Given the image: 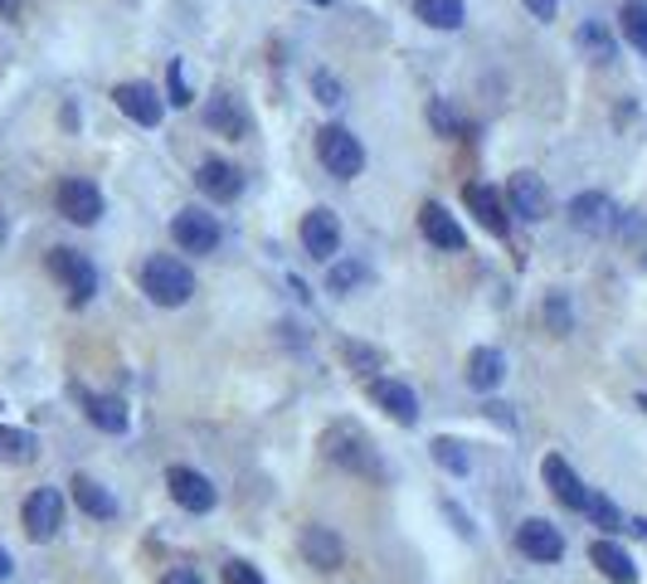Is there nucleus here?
Wrapping results in <instances>:
<instances>
[{
	"mask_svg": "<svg viewBox=\"0 0 647 584\" xmlns=\"http://www.w3.org/2000/svg\"><path fill=\"white\" fill-rule=\"evenodd\" d=\"M322 448H326V458H332L336 468H346V473H356V478H390V468L380 463V453H375V443L366 438V429H360V424H350V419L332 424L326 438H322Z\"/></svg>",
	"mask_w": 647,
	"mask_h": 584,
	"instance_id": "f257e3e1",
	"label": "nucleus"
},
{
	"mask_svg": "<svg viewBox=\"0 0 647 584\" xmlns=\"http://www.w3.org/2000/svg\"><path fill=\"white\" fill-rule=\"evenodd\" d=\"M136 278H142V292L156 302V307H186V302L196 297V273L170 254H152Z\"/></svg>",
	"mask_w": 647,
	"mask_h": 584,
	"instance_id": "f03ea898",
	"label": "nucleus"
},
{
	"mask_svg": "<svg viewBox=\"0 0 647 584\" xmlns=\"http://www.w3.org/2000/svg\"><path fill=\"white\" fill-rule=\"evenodd\" d=\"M49 273L64 283V292H68V302L74 307H88V302L98 297V268H93V258L88 254H78V249H49Z\"/></svg>",
	"mask_w": 647,
	"mask_h": 584,
	"instance_id": "7ed1b4c3",
	"label": "nucleus"
},
{
	"mask_svg": "<svg viewBox=\"0 0 647 584\" xmlns=\"http://www.w3.org/2000/svg\"><path fill=\"white\" fill-rule=\"evenodd\" d=\"M316 161L336 176V181H356L366 171V146L350 137L346 127H322L316 132Z\"/></svg>",
	"mask_w": 647,
	"mask_h": 584,
	"instance_id": "20e7f679",
	"label": "nucleus"
},
{
	"mask_svg": "<svg viewBox=\"0 0 647 584\" xmlns=\"http://www.w3.org/2000/svg\"><path fill=\"white\" fill-rule=\"evenodd\" d=\"M170 239L180 244V254H214L220 249V220L204 215L200 205H186L170 220Z\"/></svg>",
	"mask_w": 647,
	"mask_h": 584,
	"instance_id": "39448f33",
	"label": "nucleus"
},
{
	"mask_svg": "<svg viewBox=\"0 0 647 584\" xmlns=\"http://www.w3.org/2000/svg\"><path fill=\"white\" fill-rule=\"evenodd\" d=\"M25 536L30 541H54L59 536V526H64V492L59 487H40V492H30L25 497Z\"/></svg>",
	"mask_w": 647,
	"mask_h": 584,
	"instance_id": "423d86ee",
	"label": "nucleus"
},
{
	"mask_svg": "<svg viewBox=\"0 0 647 584\" xmlns=\"http://www.w3.org/2000/svg\"><path fill=\"white\" fill-rule=\"evenodd\" d=\"M112 103H118L122 117H132L136 127H161V117H166V98L156 93L152 83H118L112 88Z\"/></svg>",
	"mask_w": 647,
	"mask_h": 584,
	"instance_id": "0eeeda50",
	"label": "nucleus"
},
{
	"mask_svg": "<svg viewBox=\"0 0 647 584\" xmlns=\"http://www.w3.org/2000/svg\"><path fill=\"white\" fill-rule=\"evenodd\" d=\"M59 215L68 220V224H98L102 220V190L88 181V176H68V181H59Z\"/></svg>",
	"mask_w": 647,
	"mask_h": 584,
	"instance_id": "6e6552de",
	"label": "nucleus"
},
{
	"mask_svg": "<svg viewBox=\"0 0 647 584\" xmlns=\"http://www.w3.org/2000/svg\"><path fill=\"white\" fill-rule=\"evenodd\" d=\"M166 487H170V497H176L180 507L196 512V516H204V512L220 507V487H214V482L204 478L200 468H170V473H166Z\"/></svg>",
	"mask_w": 647,
	"mask_h": 584,
	"instance_id": "1a4fd4ad",
	"label": "nucleus"
},
{
	"mask_svg": "<svg viewBox=\"0 0 647 584\" xmlns=\"http://www.w3.org/2000/svg\"><path fill=\"white\" fill-rule=\"evenodd\" d=\"M462 205H468V215L482 224L492 239H506V229H511V210H506V195L502 190H492V186H482V181H472L468 190H462Z\"/></svg>",
	"mask_w": 647,
	"mask_h": 584,
	"instance_id": "9d476101",
	"label": "nucleus"
},
{
	"mask_svg": "<svg viewBox=\"0 0 647 584\" xmlns=\"http://www.w3.org/2000/svg\"><path fill=\"white\" fill-rule=\"evenodd\" d=\"M506 210L516 220H531V224H540L545 215H550V190H545L540 176H531V171H516L506 181Z\"/></svg>",
	"mask_w": 647,
	"mask_h": 584,
	"instance_id": "9b49d317",
	"label": "nucleus"
},
{
	"mask_svg": "<svg viewBox=\"0 0 647 584\" xmlns=\"http://www.w3.org/2000/svg\"><path fill=\"white\" fill-rule=\"evenodd\" d=\"M516 550L521 555H531V560H540V565H555V560L565 555V536H560V526L531 516V521L516 526Z\"/></svg>",
	"mask_w": 647,
	"mask_h": 584,
	"instance_id": "f8f14e48",
	"label": "nucleus"
},
{
	"mask_svg": "<svg viewBox=\"0 0 647 584\" xmlns=\"http://www.w3.org/2000/svg\"><path fill=\"white\" fill-rule=\"evenodd\" d=\"M419 229H424V239L434 244L443 254H462L468 249V234H462V224L448 215V210L438 205V200H428L424 210H419Z\"/></svg>",
	"mask_w": 647,
	"mask_h": 584,
	"instance_id": "ddd939ff",
	"label": "nucleus"
},
{
	"mask_svg": "<svg viewBox=\"0 0 647 584\" xmlns=\"http://www.w3.org/2000/svg\"><path fill=\"white\" fill-rule=\"evenodd\" d=\"M196 186H200V195H210V200H220V205H230V200L244 195V171H238L234 161H220V156H210V161H200Z\"/></svg>",
	"mask_w": 647,
	"mask_h": 584,
	"instance_id": "4468645a",
	"label": "nucleus"
},
{
	"mask_svg": "<svg viewBox=\"0 0 647 584\" xmlns=\"http://www.w3.org/2000/svg\"><path fill=\"white\" fill-rule=\"evenodd\" d=\"M302 249L312 258H322V263H332V258L341 254V220L332 215V210L316 205L312 215L302 220Z\"/></svg>",
	"mask_w": 647,
	"mask_h": 584,
	"instance_id": "2eb2a0df",
	"label": "nucleus"
},
{
	"mask_svg": "<svg viewBox=\"0 0 647 584\" xmlns=\"http://www.w3.org/2000/svg\"><path fill=\"white\" fill-rule=\"evenodd\" d=\"M540 478H545V487L555 492V502H560V507H570V512H584V502H589V487L584 482H579V473L570 463H565L560 453H550L540 463Z\"/></svg>",
	"mask_w": 647,
	"mask_h": 584,
	"instance_id": "dca6fc26",
	"label": "nucleus"
},
{
	"mask_svg": "<svg viewBox=\"0 0 647 584\" xmlns=\"http://www.w3.org/2000/svg\"><path fill=\"white\" fill-rule=\"evenodd\" d=\"M302 560L312 570H322V575H332V570H341V560H346V546H341V536L332 531V526H302Z\"/></svg>",
	"mask_w": 647,
	"mask_h": 584,
	"instance_id": "f3484780",
	"label": "nucleus"
},
{
	"mask_svg": "<svg viewBox=\"0 0 647 584\" xmlns=\"http://www.w3.org/2000/svg\"><path fill=\"white\" fill-rule=\"evenodd\" d=\"M204 127L220 132V137H230V142H244L248 137V108H244V98L214 93L210 103H204Z\"/></svg>",
	"mask_w": 647,
	"mask_h": 584,
	"instance_id": "a211bd4d",
	"label": "nucleus"
},
{
	"mask_svg": "<svg viewBox=\"0 0 647 584\" xmlns=\"http://www.w3.org/2000/svg\"><path fill=\"white\" fill-rule=\"evenodd\" d=\"M366 390L394 424H419V395L409 385H400V380H390V375H375Z\"/></svg>",
	"mask_w": 647,
	"mask_h": 584,
	"instance_id": "6ab92c4d",
	"label": "nucleus"
},
{
	"mask_svg": "<svg viewBox=\"0 0 647 584\" xmlns=\"http://www.w3.org/2000/svg\"><path fill=\"white\" fill-rule=\"evenodd\" d=\"M570 224L584 234H609L613 224H618V210H613L609 195H599V190H584V195L570 200Z\"/></svg>",
	"mask_w": 647,
	"mask_h": 584,
	"instance_id": "aec40b11",
	"label": "nucleus"
},
{
	"mask_svg": "<svg viewBox=\"0 0 647 584\" xmlns=\"http://www.w3.org/2000/svg\"><path fill=\"white\" fill-rule=\"evenodd\" d=\"M78 400H83V414H88L93 429H102V434H127L132 429V414L118 395H88V390H78Z\"/></svg>",
	"mask_w": 647,
	"mask_h": 584,
	"instance_id": "412c9836",
	"label": "nucleus"
},
{
	"mask_svg": "<svg viewBox=\"0 0 647 584\" xmlns=\"http://www.w3.org/2000/svg\"><path fill=\"white\" fill-rule=\"evenodd\" d=\"M589 560H594V570L604 580H613V584H638V565H633V555L618 541H609V536L589 546Z\"/></svg>",
	"mask_w": 647,
	"mask_h": 584,
	"instance_id": "4be33fe9",
	"label": "nucleus"
},
{
	"mask_svg": "<svg viewBox=\"0 0 647 584\" xmlns=\"http://www.w3.org/2000/svg\"><path fill=\"white\" fill-rule=\"evenodd\" d=\"M502 380H506V356L497 351V346H477V351L468 356V385L482 390V395H492Z\"/></svg>",
	"mask_w": 647,
	"mask_h": 584,
	"instance_id": "5701e85b",
	"label": "nucleus"
},
{
	"mask_svg": "<svg viewBox=\"0 0 647 584\" xmlns=\"http://www.w3.org/2000/svg\"><path fill=\"white\" fill-rule=\"evenodd\" d=\"M68 487H74V502H78V507H83L88 516H93V521H112V516H118V497H112L102 482H93V478L78 473L74 482H68Z\"/></svg>",
	"mask_w": 647,
	"mask_h": 584,
	"instance_id": "b1692460",
	"label": "nucleus"
},
{
	"mask_svg": "<svg viewBox=\"0 0 647 584\" xmlns=\"http://www.w3.org/2000/svg\"><path fill=\"white\" fill-rule=\"evenodd\" d=\"M34 458H40L34 434L15 429V424H0V463H34Z\"/></svg>",
	"mask_w": 647,
	"mask_h": 584,
	"instance_id": "393cba45",
	"label": "nucleus"
},
{
	"mask_svg": "<svg viewBox=\"0 0 647 584\" xmlns=\"http://www.w3.org/2000/svg\"><path fill=\"white\" fill-rule=\"evenodd\" d=\"M414 15L434 30H458L468 10H462V0H414Z\"/></svg>",
	"mask_w": 647,
	"mask_h": 584,
	"instance_id": "a878e982",
	"label": "nucleus"
},
{
	"mask_svg": "<svg viewBox=\"0 0 647 584\" xmlns=\"http://www.w3.org/2000/svg\"><path fill=\"white\" fill-rule=\"evenodd\" d=\"M434 463L443 468V473H453V478H468L472 473V458H468V448L458 443V438H434Z\"/></svg>",
	"mask_w": 647,
	"mask_h": 584,
	"instance_id": "bb28decb",
	"label": "nucleus"
},
{
	"mask_svg": "<svg viewBox=\"0 0 647 584\" xmlns=\"http://www.w3.org/2000/svg\"><path fill=\"white\" fill-rule=\"evenodd\" d=\"M618 30H623V40H628L633 49L647 54V5L643 0H628V5L618 10Z\"/></svg>",
	"mask_w": 647,
	"mask_h": 584,
	"instance_id": "cd10ccee",
	"label": "nucleus"
},
{
	"mask_svg": "<svg viewBox=\"0 0 647 584\" xmlns=\"http://www.w3.org/2000/svg\"><path fill=\"white\" fill-rule=\"evenodd\" d=\"M545 327H550L555 336H570L575 327V307H570V292H545Z\"/></svg>",
	"mask_w": 647,
	"mask_h": 584,
	"instance_id": "c85d7f7f",
	"label": "nucleus"
},
{
	"mask_svg": "<svg viewBox=\"0 0 647 584\" xmlns=\"http://www.w3.org/2000/svg\"><path fill=\"white\" fill-rule=\"evenodd\" d=\"M366 278H370L366 263H356V258H336L332 273H326V288H332V292H350V288L366 283Z\"/></svg>",
	"mask_w": 647,
	"mask_h": 584,
	"instance_id": "c756f323",
	"label": "nucleus"
},
{
	"mask_svg": "<svg viewBox=\"0 0 647 584\" xmlns=\"http://www.w3.org/2000/svg\"><path fill=\"white\" fill-rule=\"evenodd\" d=\"M584 516L599 526V531H609V536H613V531H623V512L613 507V502L604 497V492H589V502H584Z\"/></svg>",
	"mask_w": 647,
	"mask_h": 584,
	"instance_id": "7c9ffc66",
	"label": "nucleus"
},
{
	"mask_svg": "<svg viewBox=\"0 0 647 584\" xmlns=\"http://www.w3.org/2000/svg\"><path fill=\"white\" fill-rule=\"evenodd\" d=\"M579 44H584V49L594 54L599 64H604V59H613V54H618V44H613V35H609L604 25H599V20H589V25L579 30Z\"/></svg>",
	"mask_w": 647,
	"mask_h": 584,
	"instance_id": "2f4dec72",
	"label": "nucleus"
},
{
	"mask_svg": "<svg viewBox=\"0 0 647 584\" xmlns=\"http://www.w3.org/2000/svg\"><path fill=\"white\" fill-rule=\"evenodd\" d=\"M166 103L170 108H190V103H196V93H190V78H186V69H180V59H170V69H166Z\"/></svg>",
	"mask_w": 647,
	"mask_h": 584,
	"instance_id": "473e14b6",
	"label": "nucleus"
},
{
	"mask_svg": "<svg viewBox=\"0 0 647 584\" xmlns=\"http://www.w3.org/2000/svg\"><path fill=\"white\" fill-rule=\"evenodd\" d=\"M312 93H316V103H322V108H336V103H341V83H336V78L326 74V69L312 74Z\"/></svg>",
	"mask_w": 647,
	"mask_h": 584,
	"instance_id": "72a5a7b5",
	"label": "nucleus"
},
{
	"mask_svg": "<svg viewBox=\"0 0 647 584\" xmlns=\"http://www.w3.org/2000/svg\"><path fill=\"white\" fill-rule=\"evenodd\" d=\"M428 117H434V127L443 132V137H453V132H468V122H462L448 103H434V108H428Z\"/></svg>",
	"mask_w": 647,
	"mask_h": 584,
	"instance_id": "f704fd0d",
	"label": "nucleus"
},
{
	"mask_svg": "<svg viewBox=\"0 0 647 584\" xmlns=\"http://www.w3.org/2000/svg\"><path fill=\"white\" fill-rule=\"evenodd\" d=\"M224 584H268V580L258 575L254 565H244V560H230V565H224Z\"/></svg>",
	"mask_w": 647,
	"mask_h": 584,
	"instance_id": "c9c22d12",
	"label": "nucleus"
},
{
	"mask_svg": "<svg viewBox=\"0 0 647 584\" xmlns=\"http://www.w3.org/2000/svg\"><path fill=\"white\" fill-rule=\"evenodd\" d=\"M161 584H204V580L190 565H176V570H166V575H161Z\"/></svg>",
	"mask_w": 647,
	"mask_h": 584,
	"instance_id": "e433bc0d",
	"label": "nucleus"
},
{
	"mask_svg": "<svg viewBox=\"0 0 647 584\" xmlns=\"http://www.w3.org/2000/svg\"><path fill=\"white\" fill-rule=\"evenodd\" d=\"M521 5H526L536 20H555V5H560V0H521Z\"/></svg>",
	"mask_w": 647,
	"mask_h": 584,
	"instance_id": "4c0bfd02",
	"label": "nucleus"
},
{
	"mask_svg": "<svg viewBox=\"0 0 647 584\" xmlns=\"http://www.w3.org/2000/svg\"><path fill=\"white\" fill-rule=\"evenodd\" d=\"M20 5H25V0H0V15L15 20V15H20Z\"/></svg>",
	"mask_w": 647,
	"mask_h": 584,
	"instance_id": "58836bf2",
	"label": "nucleus"
},
{
	"mask_svg": "<svg viewBox=\"0 0 647 584\" xmlns=\"http://www.w3.org/2000/svg\"><path fill=\"white\" fill-rule=\"evenodd\" d=\"M10 570H15V560H10L5 546H0V580H10Z\"/></svg>",
	"mask_w": 647,
	"mask_h": 584,
	"instance_id": "ea45409f",
	"label": "nucleus"
},
{
	"mask_svg": "<svg viewBox=\"0 0 647 584\" xmlns=\"http://www.w3.org/2000/svg\"><path fill=\"white\" fill-rule=\"evenodd\" d=\"M628 531H633V536H643V541H647V516H643V521H628Z\"/></svg>",
	"mask_w": 647,
	"mask_h": 584,
	"instance_id": "a19ab883",
	"label": "nucleus"
},
{
	"mask_svg": "<svg viewBox=\"0 0 647 584\" xmlns=\"http://www.w3.org/2000/svg\"><path fill=\"white\" fill-rule=\"evenodd\" d=\"M638 409H643V414H647V395H638Z\"/></svg>",
	"mask_w": 647,
	"mask_h": 584,
	"instance_id": "79ce46f5",
	"label": "nucleus"
},
{
	"mask_svg": "<svg viewBox=\"0 0 647 584\" xmlns=\"http://www.w3.org/2000/svg\"><path fill=\"white\" fill-rule=\"evenodd\" d=\"M0 244H5V220H0Z\"/></svg>",
	"mask_w": 647,
	"mask_h": 584,
	"instance_id": "37998d69",
	"label": "nucleus"
},
{
	"mask_svg": "<svg viewBox=\"0 0 647 584\" xmlns=\"http://www.w3.org/2000/svg\"><path fill=\"white\" fill-rule=\"evenodd\" d=\"M312 5H332V0H312Z\"/></svg>",
	"mask_w": 647,
	"mask_h": 584,
	"instance_id": "c03bdc74",
	"label": "nucleus"
}]
</instances>
